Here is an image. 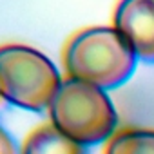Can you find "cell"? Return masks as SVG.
<instances>
[{
  "label": "cell",
  "instance_id": "obj_1",
  "mask_svg": "<svg viewBox=\"0 0 154 154\" xmlns=\"http://www.w3.org/2000/svg\"><path fill=\"white\" fill-rule=\"evenodd\" d=\"M138 58L114 27H87L71 36L63 49V67L71 80L103 91L123 85L136 69Z\"/></svg>",
  "mask_w": 154,
  "mask_h": 154
},
{
  "label": "cell",
  "instance_id": "obj_2",
  "mask_svg": "<svg viewBox=\"0 0 154 154\" xmlns=\"http://www.w3.org/2000/svg\"><path fill=\"white\" fill-rule=\"evenodd\" d=\"M51 123L80 145H98L109 140L118 125V114L109 94L80 80H62L49 109Z\"/></svg>",
  "mask_w": 154,
  "mask_h": 154
},
{
  "label": "cell",
  "instance_id": "obj_3",
  "mask_svg": "<svg viewBox=\"0 0 154 154\" xmlns=\"http://www.w3.org/2000/svg\"><path fill=\"white\" fill-rule=\"evenodd\" d=\"M62 84L56 65L40 51L9 44L0 47V98L24 111H47Z\"/></svg>",
  "mask_w": 154,
  "mask_h": 154
},
{
  "label": "cell",
  "instance_id": "obj_4",
  "mask_svg": "<svg viewBox=\"0 0 154 154\" xmlns=\"http://www.w3.org/2000/svg\"><path fill=\"white\" fill-rule=\"evenodd\" d=\"M112 24L138 60L154 63V0H120Z\"/></svg>",
  "mask_w": 154,
  "mask_h": 154
},
{
  "label": "cell",
  "instance_id": "obj_5",
  "mask_svg": "<svg viewBox=\"0 0 154 154\" xmlns=\"http://www.w3.org/2000/svg\"><path fill=\"white\" fill-rule=\"evenodd\" d=\"M20 154H89L85 145L62 134L53 123L36 127L22 143Z\"/></svg>",
  "mask_w": 154,
  "mask_h": 154
},
{
  "label": "cell",
  "instance_id": "obj_6",
  "mask_svg": "<svg viewBox=\"0 0 154 154\" xmlns=\"http://www.w3.org/2000/svg\"><path fill=\"white\" fill-rule=\"evenodd\" d=\"M105 154H154V131H122L111 138Z\"/></svg>",
  "mask_w": 154,
  "mask_h": 154
},
{
  "label": "cell",
  "instance_id": "obj_7",
  "mask_svg": "<svg viewBox=\"0 0 154 154\" xmlns=\"http://www.w3.org/2000/svg\"><path fill=\"white\" fill-rule=\"evenodd\" d=\"M0 154H20L13 136L0 125Z\"/></svg>",
  "mask_w": 154,
  "mask_h": 154
},
{
  "label": "cell",
  "instance_id": "obj_8",
  "mask_svg": "<svg viewBox=\"0 0 154 154\" xmlns=\"http://www.w3.org/2000/svg\"><path fill=\"white\" fill-rule=\"evenodd\" d=\"M6 107H8V103H6V102H4L2 98H0V112H2V111H4Z\"/></svg>",
  "mask_w": 154,
  "mask_h": 154
}]
</instances>
